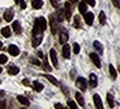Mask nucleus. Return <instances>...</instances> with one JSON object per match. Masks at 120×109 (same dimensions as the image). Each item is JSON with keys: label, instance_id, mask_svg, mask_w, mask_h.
I'll list each match as a JSON object with an SVG mask.
<instances>
[{"label": "nucleus", "instance_id": "obj_18", "mask_svg": "<svg viewBox=\"0 0 120 109\" xmlns=\"http://www.w3.org/2000/svg\"><path fill=\"white\" fill-rule=\"evenodd\" d=\"M76 99H77V101H78V104H79V106L83 108V107H85V99H83V97H82L81 94L77 92V94H76Z\"/></svg>", "mask_w": 120, "mask_h": 109}, {"label": "nucleus", "instance_id": "obj_20", "mask_svg": "<svg viewBox=\"0 0 120 109\" xmlns=\"http://www.w3.org/2000/svg\"><path fill=\"white\" fill-rule=\"evenodd\" d=\"M32 86H34V89L36 90V91H38V92H40V91H42V89H43V85L42 83H40L39 81H34V83H32Z\"/></svg>", "mask_w": 120, "mask_h": 109}, {"label": "nucleus", "instance_id": "obj_14", "mask_svg": "<svg viewBox=\"0 0 120 109\" xmlns=\"http://www.w3.org/2000/svg\"><path fill=\"white\" fill-rule=\"evenodd\" d=\"M4 20L7 22H10L11 20H12V18H13V10L11 8L8 9L6 12H4Z\"/></svg>", "mask_w": 120, "mask_h": 109}, {"label": "nucleus", "instance_id": "obj_6", "mask_svg": "<svg viewBox=\"0 0 120 109\" xmlns=\"http://www.w3.org/2000/svg\"><path fill=\"white\" fill-rule=\"evenodd\" d=\"M94 106H96L98 109H102L103 108L101 98H100V96H99L98 94H94Z\"/></svg>", "mask_w": 120, "mask_h": 109}, {"label": "nucleus", "instance_id": "obj_19", "mask_svg": "<svg viewBox=\"0 0 120 109\" xmlns=\"http://www.w3.org/2000/svg\"><path fill=\"white\" fill-rule=\"evenodd\" d=\"M87 9H88V7H87L86 1H81V2H79V11H80L82 15H85V13L87 12Z\"/></svg>", "mask_w": 120, "mask_h": 109}, {"label": "nucleus", "instance_id": "obj_27", "mask_svg": "<svg viewBox=\"0 0 120 109\" xmlns=\"http://www.w3.org/2000/svg\"><path fill=\"white\" fill-rule=\"evenodd\" d=\"M109 71H110V75H111L112 79H116V77H117V71H116V69H115L113 65H109Z\"/></svg>", "mask_w": 120, "mask_h": 109}, {"label": "nucleus", "instance_id": "obj_32", "mask_svg": "<svg viewBox=\"0 0 120 109\" xmlns=\"http://www.w3.org/2000/svg\"><path fill=\"white\" fill-rule=\"evenodd\" d=\"M68 106H69V108H71V109H77L78 108V106L76 105V102L72 100H68Z\"/></svg>", "mask_w": 120, "mask_h": 109}, {"label": "nucleus", "instance_id": "obj_12", "mask_svg": "<svg viewBox=\"0 0 120 109\" xmlns=\"http://www.w3.org/2000/svg\"><path fill=\"white\" fill-rule=\"evenodd\" d=\"M90 59L92 60V62H94V64L97 66L98 68H100V67H101V62H100V59H99V57L97 56V53H90Z\"/></svg>", "mask_w": 120, "mask_h": 109}, {"label": "nucleus", "instance_id": "obj_2", "mask_svg": "<svg viewBox=\"0 0 120 109\" xmlns=\"http://www.w3.org/2000/svg\"><path fill=\"white\" fill-rule=\"evenodd\" d=\"M34 29H37L39 31H45L47 29V21L43 17H38L34 20Z\"/></svg>", "mask_w": 120, "mask_h": 109}, {"label": "nucleus", "instance_id": "obj_38", "mask_svg": "<svg viewBox=\"0 0 120 109\" xmlns=\"http://www.w3.org/2000/svg\"><path fill=\"white\" fill-rule=\"evenodd\" d=\"M31 64H34V65H37V66H39L40 65V61H38L37 59H31Z\"/></svg>", "mask_w": 120, "mask_h": 109}, {"label": "nucleus", "instance_id": "obj_16", "mask_svg": "<svg viewBox=\"0 0 120 109\" xmlns=\"http://www.w3.org/2000/svg\"><path fill=\"white\" fill-rule=\"evenodd\" d=\"M17 99H18V101L21 104V105H23V106H26V107H28V106L30 105V102H29V100L27 99L25 96H17Z\"/></svg>", "mask_w": 120, "mask_h": 109}, {"label": "nucleus", "instance_id": "obj_39", "mask_svg": "<svg viewBox=\"0 0 120 109\" xmlns=\"http://www.w3.org/2000/svg\"><path fill=\"white\" fill-rule=\"evenodd\" d=\"M55 108H56V109H60V108L62 109L64 107L61 106V104H56V105H55Z\"/></svg>", "mask_w": 120, "mask_h": 109}, {"label": "nucleus", "instance_id": "obj_28", "mask_svg": "<svg viewBox=\"0 0 120 109\" xmlns=\"http://www.w3.org/2000/svg\"><path fill=\"white\" fill-rule=\"evenodd\" d=\"M75 28H81V20H80L79 15L75 16Z\"/></svg>", "mask_w": 120, "mask_h": 109}, {"label": "nucleus", "instance_id": "obj_31", "mask_svg": "<svg viewBox=\"0 0 120 109\" xmlns=\"http://www.w3.org/2000/svg\"><path fill=\"white\" fill-rule=\"evenodd\" d=\"M43 59H45V61H43V64H45V68H46L45 70H47V71H50V70H52V69H51V67H50V66L48 65L47 57H43Z\"/></svg>", "mask_w": 120, "mask_h": 109}, {"label": "nucleus", "instance_id": "obj_33", "mask_svg": "<svg viewBox=\"0 0 120 109\" xmlns=\"http://www.w3.org/2000/svg\"><path fill=\"white\" fill-rule=\"evenodd\" d=\"M79 51H80V46L78 44H73V53H79Z\"/></svg>", "mask_w": 120, "mask_h": 109}, {"label": "nucleus", "instance_id": "obj_37", "mask_svg": "<svg viewBox=\"0 0 120 109\" xmlns=\"http://www.w3.org/2000/svg\"><path fill=\"white\" fill-rule=\"evenodd\" d=\"M112 4H115V7L119 8L120 7V0H112Z\"/></svg>", "mask_w": 120, "mask_h": 109}, {"label": "nucleus", "instance_id": "obj_30", "mask_svg": "<svg viewBox=\"0 0 120 109\" xmlns=\"http://www.w3.org/2000/svg\"><path fill=\"white\" fill-rule=\"evenodd\" d=\"M50 4H52V7L55 9H58L60 6V0H50Z\"/></svg>", "mask_w": 120, "mask_h": 109}, {"label": "nucleus", "instance_id": "obj_41", "mask_svg": "<svg viewBox=\"0 0 120 109\" xmlns=\"http://www.w3.org/2000/svg\"><path fill=\"white\" fill-rule=\"evenodd\" d=\"M22 83H23V85H27V86H28V85H29V80L25 79V80H22Z\"/></svg>", "mask_w": 120, "mask_h": 109}, {"label": "nucleus", "instance_id": "obj_15", "mask_svg": "<svg viewBox=\"0 0 120 109\" xmlns=\"http://www.w3.org/2000/svg\"><path fill=\"white\" fill-rule=\"evenodd\" d=\"M94 49H96V50L100 53V55H102V53H103V46L101 45V42H100V41H98V40L94 41Z\"/></svg>", "mask_w": 120, "mask_h": 109}, {"label": "nucleus", "instance_id": "obj_29", "mask_svg": "<svg viewBox=\"0 0 120 109\" xmlns=\"http://www.w3.org/2000/svg\"><path fill=\"white\" fill-rule=\"evenodd\" d=\"M99 21H100L101 25H106V15H105L103 11L99 13Z\"/></svg>", "mask_w": 120, "mask_h": 109}, {"label": "nucleus", "instance_id": "obj_10", "mask_svg": "<svg viewBox=\"0 0 120 109\" xmlns=\"http://www.w3.org/2000/svg\"><path fill=\"white\" fill-rule=\"evenodd\" d=\"M64 17L67 20L70 21V18H71V8H70V4L66 2L64 4Z\"/></svg>", "mask_w": 120, "mask_h": 109}, {"label": "nucleus", "instance_id": "obj_1", "mask_svg": "<svg viewBox=\"0 0 120 109\" xmlns=\"http://www.w3.org/2000/svg\"><path fill=\"white\" fill-rule=\"evenodd\" d=\"M43 38V32L42 31H39L37 29H34L32 30V47L36 48L38 47L39 45L41 44Z\"/></svg>", "mask_w": 120, "mask_h": 109}, {"label": "nucleus", "instance_id": "obj_3", "mask_svg": "<svg viewBox=\"0 0 120 109\" xmlns=\"http://www.w3.org/2000/svg\"><path fill=\"white\" fill-rule=\"evenodd\" d=\"M58 23V20H57V18L55 15H51L50 16V26H51V32H52V35H56V32H57V25Z\"/></svg>", "mask_w": 120, "mask_h": 109}, {"label": "nucleus", "instance_id": "obj_44", "mask_svg": "<svg viewBox=\"0 0 120 109\" xmlns=\"http://www.w3.org/2000/svg\"><path fill=\"white\" fill-rule=\"evenodd\" d=\"M1 72H2V68L0 67V74H1Z\"/></svg>", "mask_w": 120, "mask_h": 109}, {"label": "nucleus", "instance_id": "obj_26", "mask_svg": "<svg viewBox=\"0 0 120 109\" xmlns=\"http://www.w3.org/2000/svg\"><path fill=\"white\" fill-rule=\"evenodd\" d=\"M45 78H47L52 85H58V80L53 76H51V75H45Z\"/></svg>", "mask_w": 120, "mask_h": 109}, {"label": "nucleus", "instance_id": "obj_42", "mask_svg": "<svg viewBox=\"0 0 120 109\" xmlns=\"http://www.w3.org/2000/svg\"><path fill=\"white\" fill-rule=\"evenodd\" d=\"M4 90H0V98H1V97H4Z\"/></svg>", "mask_w": 120, "mask_h": 109}, {"label": "nucleus", "instance_id": "obj_46", "mask_svg": "<svg viewBox=\"0 0 120 109\" xmlns=\"http://www.w3.org/2000/svg\"><path fill=\"white\" fill-rule=\"evenodd\" d=\"M71 1H72V2H77L78 0H71Z\"/></svg>", "mask_w": 120, "mask_h": 109}, {"label": "nucleus", "instance_id": "obj_21", "mask_svg": "<svg viewBox=\"0 0 120 109\" xmlns=\"http://www.w3.org/2000/svg\"><path fill=\"white\" fill-rule=\"evenodd\" d=\"M1 34H2V36H4V38H9L10 35H11L10 28H9V27H4V28H2V29H1Z\"/></svg>", "mask_w": 120, "mask_h": 109}, {"label": "nucleus", "instance_id": "obj_4", "mask_svg": "<svg viewBox=\"0 0 120 109\" xmlns=\"http://www.w3.org/2000/svg\"><path fill=\"white\" fill-rule=\"evenodd\" d=\"M76 83H77V87H79V89H80V90H82V91H86L87 80H86L85 78H82V77H79V78L77 79Z\"/></svg>", "mask_w": 120, "mask_h": 109}, {"label": "nucleus", "instance_id": "obj_24", "mask_svg": "<svg viewBox=\"0 0 120 109\" xmlns=\"http://www.w3.org/2000/svg\"><path fill=\"white\" fill-rule=\"evenodd\" d=\"M8 72L10 75H17V74H19V68L15 67V66H10L8 68Z\"/></svg>", "mask_w": 120, "mask_h": 109}, {"label": "nucleus", "instance_id": "obj_36", "mask_svg": "<svg viewBox=\"0 0 120 109\" xmlns=\"http://www.w3.org/2000/svg\"><path fill=\"white\" fill-rule=\"evenodd\" d=\"M85 1L88 2V4L91 6V7H94V4H96V1H94V0H85Z\"/></svg>", "mask_w": 120, "mask_h": 109}, {"label": "nucleus", "instance_id": "obj_22", "mask_svg": "<svg viewBox=\"0 0 120 109\" xmlns=\"http://www.w3.org/2000/svg\"><path fill=\"white\" fill-rule=\"evenodd\" d=\"M32 6L34 9H40L43 6L42 0H32Z\"/></svg>", "mask_w": 120, "mask_h": 109}, {"label": "nucleus", "instance_id": "obj_11", "mask_svg": "<svg viewBox=\"0 0 120 109\" xmlns=\"http://www.w3.org/2000/svg\"><path fill=\"white\" fill-rule=\"evenodd\" d=\"M62 56H64V58H66V59H69L70 58V46L67 44L64 45V47H62Z\"/></svg>", "mask_w": 120, "mask_h": 109}, {"label": "nucleus", "instance_id": "obj_25", "mask_svg": "<svg viewBox=\"0 0 120 109\" xmlns=\"http://www.w3.org/2000/svg\"><path fill=\"white\" fill-rule=\"evenodd\" d=\"M107 100H108V104L109 106L113 108L115 107V100H113V96H112L111 94H107Z\"/></svg>", "mask_w": 120, "mask_h": 109}, {"label": "nucleus", "instance_id": "obj_35", "mask_svg": "<svg viewBox=\"0 0 120 109\" xmlns=\"http://www.w3.org/2000/svg\"><path fill=\"white\" fill-rule=\"evenodd\" d=\"M19 4H20V8L21 9H26L27 4H26V1H25V0H19Z\"/></svg>", "mask_w": 120, "mask_h": 109}, {"label": "nucleus", "instance_id": "obj_45", "mask_svg": "<svg viewBox=\"0 0 120 109\" xmlns=\"http://www.w3.org/2000/svg\"><path fill=\"white\" fill-rule=\"evenodd\" d=\"M16 1V4H19V0H15Z\"/></svg>", "mask_w": 120, "mask_h": 109}, {"label": "nucleus", "instance_id": "obj_8", "mask_svg": "<svg viewBox=\"0 0 120 109\" xmlns=\"http://www.w3.org/2000/svg\"><path fill=\"white\" fill-rule=\"evenodd\" d=\"M50 59H51L52 65L55 67H58V58H57V53L55 49H50Z\"/></svg>", "mask_w": 120, "mask_h": 109}, {"label": "nucleus", "instance_id": "obj_7", "mask_svg": "<svg viewBox=\"0 0 120 109\" xmlns=\"http://www.w3.org/2000/svg\"><path fill=\"white\" fill-rule=\"evenodd\" d=\"M94 16L92 12H86L85 13V21L88 26H91L94 23Z\"/></svg>", "mask_w": 120, "mask_h": 109}, {"label": "nucleus", "instance_id": "obj_9", "mask_svg": "<svg viewBox=\"0 0 120 109\" xmlns=\"http://www.w3.org/2000/svg\"><path fill=\"white\" fill-rule=\"evenodd\" d=\"M8 51H9V53H10L11 56H13V57L18 56V55L20 53V50H19V48H18L17 46H15V45H10V46H9Z\"/></svg>", "mask_w": 120, "mask_h": 109}, {"label": "nucleus", "instance_id": "obj_43", "mask_svg": "<svg viewBox=\"0 0 120 109\" xmlns=\"http://www.w3.org/2000/svg\"><path fill=\"white\" fill-rule=\"evenodd\" d=\"M2 48V42H1V41H0V49Z\"/></svg>", "mask_w": 120, "mask_h": 109}, {"label": "nucleus", "instance_id": "obj_17", "mask_svg": "<svg viewBox=\"0 0 120 109\" xmlns=\"http://www.w3.org/2000/svg\"><path fill=\"white\" fill-rule=\"evenodd\" d=\"M12 28L13 30H15V32L17 34V35H19V34H21V26H20V22L19 21H15L12 23Z\"/></svg>", "mask_w": 120, "mask_h": 109}, {"label": "nucleus", "instance_id": "obj_13", "mask_svg": "<svg viewBox=\"0 0 120 109\" xmlns=\"http://www.w3.org/2000/svg\"><path fill=\"white\" fill-rule=\"evenodd\" d=\"M89 83L91 88H96L97 85H98V79H97V76L94 74H90L89 76Z\"/></svg>", "mask_w": 120, "mask_h": 109}, {"label": "nucleus", "instance_id": "obj_5", "mask_svg": "<svg viewBox=\"0 0 120 109\" xmlns=\"http://www.w3.org/2000/svg\"><path fill=\"white\" fill-rule=\"evenodd\" d=\"M68 38H69L68 31L66 30L64 28H62V29L60 30V35H59V40H60V42H61V44H66V42L68 41Z\"/></svg>", "mask_w": 120, "mask_h": 109}, {"label": "nucleus", "instance_id": "obj_23", "mask_svg": "<svg viewBox=\"0 0 120 109\" xmlns=\"http://www.w3.org/2000/svg\"><path fill=\"white\" fill-rule=\"evenodd\" d=\"M57 18V20H58V22L60 21H62L64 20V10H57V13L55 15Z\"/></svg>", "mask_w": 120, "mask_h": 109}, {"label": "nucleus", "instance_id": "obj_40", "mask_svg": "<svg viewBox=\"0 0 120 109\" xmlns=\"http://www.w3.org/2000/svg\"><path fill=\"white\" fill-rule=\"evenodd\" d=\"M0 108H6V101H1L0 102Z\"/></svg>", "mask_w": 120, "mask_h": 109}, {"label": "nucleus", "instance_id": "obj_34", "mask_svg": "<svg viewBox=\"0 0 120 109\" xmlns=\"http://www.w3.org/2000/svg\"><path fill=\"white\" fill-rule=\"evenodd\" d=\"M7 60H8V58L4 56V55H0V64H1V65L6 64V62H7Z\"/></svg>", "mask_w": 120, "mask_h": 109}]
</instances>
